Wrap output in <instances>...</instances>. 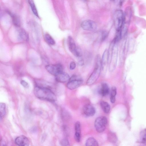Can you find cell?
<instances>
[{
	"mask_svg": "<svg viewBox=\"0 0 146 146\" xmlns=\"http://www.w3.org/2000/svg\"><path fill=\"white\" fill-rule=\"evenodd\" d=\"M34 93L37 98L42 100L53 102L56 100L54 93L46 87L36 86L35 87Z\"/></svg>",
	"mask_w": 146,
	"mask_h": 146,
	"instance_id": "obj_1",
	"label": "cell"
},
{
	"mask_svg": "<svg viewBox=\"0 0 146 146\" xmlns=\"http://www.w3.org/2000/svg\"><path fill=\"white\" fill-rule=\"evenodd\" d=\"M101 71V59L97 55L94 70L86 81V84L91 85L94 84L98 78Z\"/></svg>",
	"mask_w": 146,
	"mask_h": 146,
	"instance_id": "obj_2",
	"label": "cell"
},
{
	"mask_svg": "<svg viewBox=\"0 0 146 146\" xmlns=\"http://www.w3.org/2000/svg\"><path fill=\"white\" fill-rule=\"evenodd\" d=\"M115 43L113 40L108 50L109 69L110 72L114 70L116 63V52L114 44Z\"/></svg>",
	"mask_w": 146,
	"mask_h": 146,
	"instance_id": "obj_3",
	"label": "cell"
},
{
	"mask_svg": "<svg viewBox=\"0 0 146 146\" xmlns=\"http://www.w3.org/2000/svg\"><path fill=\"white\" fill-rule=\"evenodd\" d=\"M113 18L117 31H121L124 21V15L122 11L121 10H116L114 13Z\"/></svg>",
	"mask_w": 146,
	"mask_h": 146,
	"instance_id": "obj_4",
	"label": "cell"
},
{
	"mask_svg": "<svg viewBox=\"0 0 146 146\" xmlns=\"http://www.w3.org/2000/svg\"><path fill=\"white\" fill-rule=\"evenodd\" d=\"M68 43L69 50L72 54L76 57H81L82 55V51L80 49L76 46L74 40L71 36L68 37Z\"/></svg>",
	"mask_w": 146,
	"mask_h": 146,
	"instance_id": "obj_5",
	"label": "cell"
},
{
	"mask_svg": "<svg viewBox=\"0 0 146 146\" xmlns=\"http://www.w3.org/2000/svg\"><path fill=\"white\" fill-rule=\"evenodd\" d=\"M107 123V118L104 116L98 117L95 120L94 126L96 130L99 133L103 132Z\"/></svg>",
	"mask_w": 146,
	"mask_h": 146,
	"instance_id": "obj_6",
	"label": "cell"
},
{
	"mask_svg": "<svg viewBox=\"0 0 146 146\" xmlns=\"http://www.w3.org/2000/svg\"><path fill=\"white\" fill-rule=\"evenodd\" d=\"M83 82V80L81 78L74 75L70 78L66 86L69 89L72 90L79 87Z\"/></svg>",
	"mask_w": 146,
	"mask_h": 146,
	"instance_id": "obj_7",
	"label": "cell"
},
{
	"mask_svg": "<svg viewBox=\"0 0 146 146\" xmlns=\"http://www.w3.org/2000/svg\"><path fill=\"white\" fill-rule=\"evenodd\" d=\"M45 68L50 74L55 76L62 72L63 69L62 66L60 64H48L45 66Z\"/></svg>",
	"mask_w": 146,
	"mask_h": 146,
	"instance_id": "obj_8",
	"label": "cell"
},
{
	"mask_svg": "<svg viewBox=\"0 0 146 146\" xmlns=\"http://www.w3.org/2000/svg\"><path fill=\"white\" fill-rule=\"evenodd\" d=\"M108 64V51L106 49L104 51L101 59V73L102 75L104 76L106 74Z\"/></svg>",
	"mask_w": 146,
	"mask_h": 146,
	"instance_id": "obj_9",
	"label": "cell"
},
{
	"mask_svg": "<svg viewBox=\"0 0 146 146\" xmlns=\"http://www.w3.org/2000/svg\"><path fill=\"white\" fill-rule=\"evenodd\" d=\"M81 27L83 29L88 31L95 30L97 28V25L94 21L90 20H85L82 22Z\"/></svg>",
	"mask_w": 146,
	"mask_h": 146,
	"instance_id": "obj_10",
	"label": "cell"
},
{
	"mask_svg": "<svg viewBox=\"0 0 146 146\" xmlns=\"http://www.w3.org/2000/svg\"><path fill=\"white\" fill-rule=\"evenodd\" d=\"M82 110L84 114L88 117L93 116L96 112L94 107L89 104L85 105L83 107Z\"/></svg>",
	"mask_w": 146,
	"mask_h": 146,
	"instance_id": "obj_11",
	"label": "cell"
},
{
	"mask_svg": "<svg viewBox=\"0 0 146 146\" xmlns=\"http://www.w3.org/2000/svg\"><path fill=\"white\" fill-rule=\"evenodd\" d=\"M15 142L17 145L20 146H28L30 143L28 138L23 135L17 137L15 140Z\"/></svg>",
	"mask_w": 146,
	"mask_h": 146,
	"instance_id": "obj_12",
	"label": "cell"
},
{
	"mask_svg": "<svg viewBox=\"0 0 146 146\" xmlns=\"http://www.w3.org/2000/svg\"><path fill=\"white\" fill-rule=\"evenodd\" d=\"M55 76L56 80L61 83L68 82L70 78L69 75L63 71L60 73Z\"/></svg>",
	"mask_w": 146,
	"mask_h": 146,
	"instance_id": "obj_13",
	"label": "cell"
},
{
	"mask_svg": "<svg viewBox=\"0 0 146 146\" xmlns=\"http://www.w3.org/2000/svg\"><path fill=\"white\" fill-rule=\"evenodd\" d=\"M110 91V88L108 84L106 83H102L99 89V93L102 96L107 95Z\"/></svg>",
	"mask_w": 146,
	"mask_h": 146,
	"instance_id": "obj_14",
	"label": "cell"
},
{
	"mask_svg": "<svg viewBox=\"0 0 146 146\" xmlns=\"http://www.w3.org/2000/svg\"><path fill=\"white\" fill-rule=\"evenodd\" d=\"M18 38L20 40L27 41L29 40V36L27 33L23 29L19 30Z\"/></svg>",
	"mask_w": 146,
	"mask_h": 146,
	"instance_id": "obj_15",
	"label": "cell"
},
{
	"mask_svg": "<svg viewBox=\"0 0 146 146\" xmlns=\"http://www.w3.org/2000/svg\"><path fill=\"white\" fill-rule=\"evenodd\" d=\"M7 12L12 18L14 25L16 27H19L20 26V22L19 20L18 17L9 11H7Z\"/></svg>",
	"mask_w": 146,
	"mask_h": 146,
	"instance_id": "obj_16",
	"label": "cell"
},
{
	"mask_svg": "<svg viewBox=\"0 0 146 146\" xmlns=\"http://www.w3.org/2000/svg\"><path fill=\"white\" fill-rule=\"evenodd\" d=\"M101 107L103 111L106 113H108L110 110V106L107 102L104 101H101L100 103Z\"/></svg>",
	"mask_w": 146,
	"mask_h": 146,
	"instance_id": "obj_17",
	"label": "cell"
},
{
	"mask_svg": "<svg viewBox=\"0 0 146 146\" xmlns=\"http://www.w3.org/2000/svg\"><path fill=\"white\" fill-rule=\"evenodd\" d=\"M85 145L86 146H98V143L96 140L93 137H90L86 140Z\"/></svg>",
	"mask_w": 146,
	"mask_h": 146,
	"instance_id": "obj_18",
	"label": "cell"
},
{
	"mask_svg": "<svg viewBox=\"0 0 146 146\" xmlns=\"http://www.w3.org/2000/svg\"><path fill=\"white\" fill-rule=\"evenodd\" d=\"M116 93V88L114 86H113L111 89L110 96V101L112 103H114L115 102Z\"/></svg>",
	"mask_w": 146,
	"mask_h": 146,
	"instance_id": "obj_19",
	"label": "cell"
},
{
	"mask_svg": "<svg viewBox=\"0 0 146 146\" xmlns=\"http://www.w3.org/2000/svg\"><path fill=\"white\" fill-rule=\"evenodd\" d=\"M28 1L34 14L36 16L38 17L37 11L33 0H28Z\"/></svg>",
	"mask_w": 146,
	"mask_h": 146,
	"instance_id": "obj_20",
	"label": "cell"
},
{
	"mask_svg": "<svg viewBox=\"0 0 146 146\" xmlns=\"http://www.w3.org/2000/svg\"><path fill=\"white\" fill-rule=\"evenodd\" d=\"M46 41L50 45H54L55 44V41L52 37L48 34H46L45 36Z\"/></svg>",
	"mask_w": 146,
	"mask_h": 146,
	"instance_id": "obj_21",
	"label": "cell"
},
{
	"mask_svg": "<svg viewBox=\"0 0 146 146\" xmlns=\"http://www.w3.org/2000/svg\"><path fill=\"white\" fill-rule=\"evenodd\" d=\"M6 105L3 103H1L0 104V119H1L5 115L6 110Z\"/></svg>",
	"mask_w": 146,
	"mask_h": 146,
	"instance_id": "obj_22",
	"label": "cell"
},
{
	"mask_svg": "<svg viewBox=\"0 0 146 146\" xmlns=\"http://www.w3.org/2000/svg\"><path fill=\"white\" fill-rule=\"evenodd\" d=\"M108 138L110 142L114 143L116 141V137L114 133L112 132H109L108 134Z\"/></svg>",
	"mask_w": 146,
	"mask_h": 146,
	"instance_id": "obj_23",
	"label": "cell"
},
{
	"mask_svg": "<svg viewBox=\"0 0 146 146\" xmlns=\"http://www.w3.org/2000/svg\"><path fill=\"white\" fill-rule=\"evenodd\" d=\"M74 129L75 133H81V125L79 122L77 121L76 122L74 125Z\"/></svg>",
	"mask_w": 146,
	"mask_h": 146,
	"instance_id": "obj_24",
	"label": "cell"
},
{
	"mask_svg": "<svg viewBox=\"0 0 146 146\" xmlns=\"http://www.w3.org/2000/svg\"><path fill=\"white\" fill-rule=\"evenodd\" d=\"M108 35V32L106 31H103L101 33V40L102 41H104L107 38Z\"/></svg>",
	"mask_w": 146,
	"mask_h": 146,
	"instance_id": "obj_25",
	"label": "cell"
},
{
	"mask_svg": "<svg viewBox=\"0 0 146 146\" xmlns=\"http://www.w3.org/2000/svg\"><path fill=\"white\" fill-rule=\"evenodd\" d=\"M60 143L62 146H68L69 145V143L68 139L64 138L60 141Z\"/></svg>",
	"mask_w": 146,
	"mask_h": 146,
	"instance_id": "obj_26",
	"label": "cell"
},
{
	"mask_svg": "<svg viewBox=\"0 0 146 146\" xmlns=\"http://www.w3.org/2000/svg\"><path fill=\"white\" fill-rule=\"evenodd\" d=\"M74 137L75 141L78 142L80 141L81 138V134L75 133Z\"/></svg>",
	"mask_w": 146,
	"mask_h": 146,
	"instance_id": "obj_27",
	"label": "cell"
},
{
	"mask_svg": "<svg viewBox=\"0 0 146 146\" xmlns=\"http://www.w3.org/2000/svg\"><path fill=\"white\" fill-rule=\"evenodd\" d=\"M76 67V64L74 61H72L70 62V64L69 68L70 70L74 69Z\"/></svg>",
	"mask_w": 146,
	"mask_h": 146,
	"instance_id": "obj_28",
	"label": "cell"
},
{
	"mask_svg": "<svg viewBox=\"0 0 146 146\" xmlns=\"http://www.w3.org/2000/svg\"><path fill=\"white\" fill-rule=\"evenodd\" d=\"M21 84L25 88H27L29 87V86L28 83L24 80H22L21 81Z\"/></svg>",
	"mask_w": 146,
	"mask_h": 146,
	"instance_id": "obj_29",
	"label": "cell"
},
{
	"mask_svg": "<svg viewBox=\"0 0 146 146\" xmlns=\"http://www.w3.org/2000/svg\"><path fill=\"white\" fill-rule=\"evenodd\" d=\"M78 64L80 66H82L84 65V60L82 59H80L78 62Z\"/></svg>",
	"mask_w": 146,
	"mask_h": 146,
	"instance_id": "obj_30",
	"label": "cell"
},
{
	"mask_svg": "<svg viewBox=\"0 0 146 146\" xmlns=\"http://www.w3.org/2000/svg\"><path fill=\"white\" fill-rule=\"evenodd\" d=\"M111 1H113L116 3L117 4H119L121 3L122 0H110Z\"/></svg>",
	"mask_w": 146,
	"mask_h": 146,
	"instance_id": "obj_31",
	"label": "cell"
},
{
	"mask_svg": "<svg viewBox=\"0 0 146 146\" xmlns=\"http://www.w3.org/2000/svg\"><path fill=\"white\" fill-rule=\"evenodd\" d=\"M82 0L83 1H86V0Z\"/></svg>",
	"mask_w": 146,
	"mask_h": 146,
	"instance_id": "obj_32",
	"label": "cell"
}]
</instances>
